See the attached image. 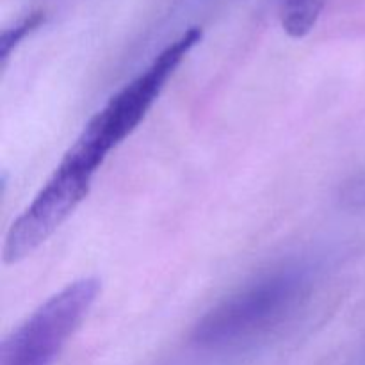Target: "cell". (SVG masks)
<instances>
[{
    "label": "cell",
    "mask_w": 365,
    "mask_h": 365,
    "mask_svg": "<svg viewBox=\"0 0 365 365\" xmlns=\"http://www.w3.org/2000/svg\"><path fill=\"white\" fill-rule=\"evenodd\" d=\"M203 29L191 27L175 41L164 46L155 59L121 88L91 120L63 159L95 177L98 168L116 146H120L139 127L148 110L159 98L166 82L187 53L202 41Z\"/></svg>",
    "instance_id": "cell-1"
},
{
    "label": "cell",
    "mask_w": 365,
    "mask_h": 365,
    "mask_svg": "<svg viewBox=\"0 0 365 365\" xmlns=\"http://www.w3.org/2000/svg\"><path fill=\"white\" fill-rule=\"evenodd\" d=\"M307 291L303 271H274L207 312L192 330V342L205 349H227L255 341L284 323Z\"/></svg>",
    "instance_id": "cell-2"
},
{
    "label": "cell",
    "mask_w": 365,
    "mask_h": 365,
    "mask_svg": "<svg viewBox=\"0 0 365 365\" xmlns=\"http://www.w3.org/2000/svg\"><path fill=\"white\" fill-rule=\"evenodd\" d=\"M100 282L82 278L46 299L0 344V365H53L89 309Z\"/></svg>",
    "instance_id": "cell-3"
},
{
    "label": "cell",
    "mask_w": 365,
    "mask_h": 365,
    "mask_svg": "<svg viewBox=\"0 0 365 365\" xmlns=\"http://www.w3.org/2000/svg\"><path fill=\"white\" fill-rule=\"evenodd\" d=\"M91 180L93 177L88 173L61 160L31 205L11 225L2 250L4 262H20L52 237L53 232L89 195Z\"/></svg>",
    "instance_id": "cell-4"
},
{
    "label": "cell",
    "mask_w": 365,
    "mask_h": 365,
    "mask_svg": "<svg viewBox=\"0 0 365 365\" xmlns=\"http://www.w3.org/2000/svg\"><path fill=\"white\" fill-rule=\"evenodd\" d=\"M327 0H284L280 21L291 38L302 39L316 27Z\"/></svg>",
    "instance_id": "cell-5"
},
{
    "label": "cell",
    "mask_w": 365,
    "mask_h": 365,
    "mask_svg": "<svg viewBox=\"0 0 365 365\" xmlns=\"http://www.w3.org/2000/svg\"><path fill=\"white\" fill-rule=\"evenodd\" d=\"M46 20V14L43 11H32L27 16L21 18L20 21H16L11 27L4 29L2 34H0V64L6 66L7 59L13 53V50L27 38L29 34H32L34 31H38Z\"/></svg>",
    "instance_id": "cell-6"
}]
</instances>
